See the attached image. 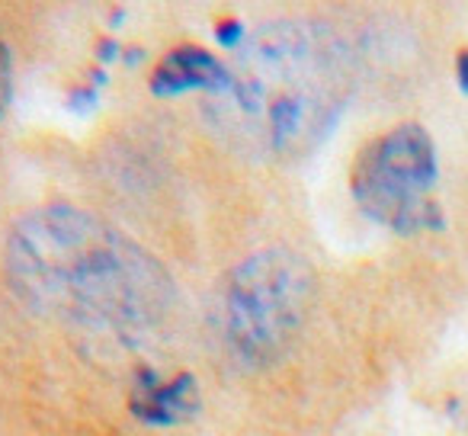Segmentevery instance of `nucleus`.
<instances>
[{"label": "nucleus", "instance_id": "f257e3e1", "mask_svg": "<svg viewBox=\"0 0 468 436\" xmlns=\"http://www.w3.org/2000/svg\"><path fill=\"white\" fill-rule=\"evenodd\" d=\"M10 273L42 312L122 337L154 327L174 302V282L154 257L74 206L16 222Z\"/></svg>", "mask_w": 468, "mask_h": 436}, {"label": "nucleus", "instance_id": "f03ea898", "mask_svg": "<svg viewBox=\"0 0 468 436\" xmlns=\"http://www.w3.org/2000/svg\"><path fill=\"white\" fill-rule=\"evenodd\" d=\"M350 90V55L324 23L282 20L244 39L215 119L273 157L312 151L334 129Z\"/></svg>", "mask_w": 468, "mask_h": 436}, {"label": "nucleus", "instance_id": "7ed1b4c3", "mask_svg": "<svg viewBox=\"0 0 468 436\" xmlns=\"http://www.w3.org/2000/svg\"><path fill=\"white\" fill-rule=\"evenodd\" d=\"M312 299V273L289 250H263L225 276L218 327L231 353L248 366H267L289 350Z\"/></svg>", "mask_w": 468, "mask_h": 436}, {"label": "nucleus", "instance_id": "20e7f679", "mask_svg": "<svg viewBox=\"0 0 468 436\" xmlns=\"http://www.w3.org/2000/svg\"><path fill=\"white\" fill-rule=\"evenodd\" d=\"M440 180V161L430 132L417 122L395 125L372 138L353 161L350 189L356 206L372 222L398 231H442L446 215L433 199Z\"/></svg>", "mask_w": 468, "mask_h": 436}, {"label": "nucleus", "instance_id": "39448f33", "mask_svg": "<svg viewBox=\"0 0 468 436\" xmlns=\"http://www.w3.org/2000/svg\"><path fill=\"white\" fill-rule=\"evenodd\" d=\"M231 87V68H225L202 46H176L157 61L151 71V93L154 97H176L186 90H206L221 97Z\"/></svg>", "mask_w": 468, "mask_h": 436}, {"label": "nucleus", "instance_id": "423d86ee", "mask_svg": "<svg viewBox=\"0 0 468 436\" xmlns=\"http://www.w3.org/2000/svg\"><path fill=\"white\" fill-rule=\"evenodd\" d=\"M199 408V388L193 372H180L170 382H161L154 372H142L132 391V414L148 427H174Z\"/></svg>", "mask_w": 468, "mask_h": 436}, {"label": "nucleus", "instance_id": "0eeeda50", "mask_svg": "<svg viewBox=\"0 0 468 436\" xmlns=\"http://www.w3.org/2000/svg\"><path fill=\"white\" fill-rule=\"evenodd\" d=\"M215 39L228 48H238L248 39V29H244V23L238 20V16H221V20L215 23Z\"/></svg>", "mask_w": 468, "mask_h": 436}, {"label": "nucleus", "instance_id": "6e6552de", "mask_svg": "<svg viewBox=\"0 0 468 436\" xmlns=\"http://www.w3.org/2000/svg\"><path fill=\"white\" fill-rule=\"evenodd\" d=\"M100 103V90L97 87H80L68 97V110L74 112H93V106Z\"/></svg>", "mask_w": 468, "mask_h": 436}, {"label": "nucleus", "instance_id": "1a4fd4ad", "mask_svg": "<svg viewBox=\"0 0 468 436\" xmlns=\"http://www.w3.org/2000/svg\"><path fill=\"white\" fill-rule=\"evenodd\" d=\"M7 100H10V55L4 39H0V116L7 110Z\"/></svg>", "mask_w": 468, "mask_h": 436}, {"label": "nucleus", "instance_id": "9d476101", "mask_svg": "<svg viewBox=\"0 0 468 436\" xmlns=\"http://www.w3.org/2000/svg\"><path fill=\"white\" fill-rule=\"evenodd\" d=\"M119 55H122V46L119 42H112V39H103L97 46V58H100V65H110V61H116Z\"/></svg>", "mask_w": 468, "mask_h": 436}, {"label": "nucleus", "instance_id": "9b49d317", "mask_svg": "<svg viewBox=\"0 0 468 436\" xmlns=\"http://www.w3.org/2000/svg\"><path fill=\"white\" fill-rule=\"evenodd\" d=\"M455 78H459V87L468 93V52H459L455 58Z\"/></svg>", "mask_w": 468, "mask_h": 436}]
</instances>
